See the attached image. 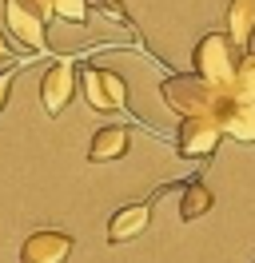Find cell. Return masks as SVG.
<instances>
[{
    "label": "cell",
    "instance_id": "obj_1",
    "mask_svg": "<svg viewBox=\"0 0 255 263\" xmlns=\"http://www.w3.org/2000/svg\"><path fill=\"white\" fill-rule=\"evenodd\" d=\"M159 96H163V104H168L179 120H195V116L220 120V112L227 108V92L211 88V84L199 80L195 72H191V76H163Z\"/></svg>",
    "mask_w": 255,
    "mask_h": 263
},
{
    "label": "cell",
    "instance_id": "obj_2",
    "mask_svg": "<svg viewBox=\"0 0 255 263\" xmlns=\"http://www.w3.org/2000/svg\"><path fill=\"white\" fill-rule=\"evenodd\" d=\"M239 60H243V52H239V44L227 32H207L204 40L195 44V52H191V68H195V76L207 80L211 88L227 92V96H231V84H235Z\"/></svg>",
    "mask_w": 255,
    "mask_h": 263
},
{
    "label": "cell",
    "instance_id": "obj_3",
    "mask_svg": "<svg viewBox=\"0 0 255 263\" xmlns=\"http://www.w3.org/2000/svg\"><path fill=\"white\" fill-rule=\"evenodd\" d=\"M4 20H8V36L24 48V56H40L48 48V20L52 12H44L40 4L28 0H4Z\"/></svg>",
    "mask_w": 255,
    "mask_h": 263
},
{
    "label": "cell",
    "instance_id": "obj_4",
    "mask_svg": "<svg viewBox=\"0 0 255 263\" xmlns=\"http://www.w3.org/2000/svg\"><path fill=\"white\" fill-rule=\"evenodd\" d=\"M80 88L92 112H124L128 108V80L116 68L104 64H88L80 68Z\"/></svg>",
    "mask_w": 255,
    "mask_h": 263
},
{
    "label": "cell",
    "instance_id": "obj_5",
    "mask_svg": "<svg viewBox=\"0 0 255 263\" xmlns=\"http://www.w3.org/2000/svg\"><path fill=\"white\" fill-rule=\"evenodd\" d=\"M227 136L220 120H207V116H195V120H179V132H175V156L179 160H199L207 164L220 140Z\"/></svg>",
    "mask_w": 255,
    "mask_h": 263
},
{
    "label": "cell",
    "instance_id": "obj_6",
    "mask_svg": "<svg viewBox=\"0 0 255 263\" xmlns=\"http://www.w3.org/2000/svg\"><path fill=\"white\" fill-rule=\"evenodd\" d=\"M76 84H80L76 60H72V56L56 60V64L44 72V80H40V104H44V112L48 116H60L64 108H68L72 92H76Z\"/></svg>",
    "mask_w": 255,
    "mask_h": 263
},
{
    "label": "cell",
    "instance_id": "obj_7",
    "mask_svg": "<svg viewBox=\"0 0 255 263\" xmlns=\"http://www.w3.org/2000/svg\"><path fill=\"white\" fill-rule=\"evenodd\" d=\"M72 247H76V239L68 231H52V228L32 231L20 243V263H68Z\"/></svg>",
    "mask_w": 255,
    "mask_h": 263
},
{
    "label": "cell",
    "instance_id": "obj_8",
    "mask_svg": "<svg viewBox=\"0 0 255 263\" xmlns=\"http://www.w3.org/2000/svg\"><path fill=\"white\" fill-rule=\"evenodd\" d=\"M148 219H152V199H136V203H128L120 212L108 219V243L120 247L128 239H136L148 231Z\"/></svg>",
    "mask_w": 255,
    "mask_h": 263
},
{
    "label": "cell",
    "instance_id": "obj_9",
    "mask_svg": "<svg viewBox=\"0 0 255 263\" xmlns=\"http://www.w3.org/2000/svg\"><path fill=\"white\" fill-rule=\"evenodd\" d=\"M128 148H132V128L124 124H108V128H100L92 136V144H88V160L92 164H116V160H124Z\"/></svg>",
    "mask_w": 255,
    "mask_h": 263
},
{
    "label": "cell",
    "instance_id": "obj_10",
    "mask_svg": "<svg viewBox=\"0 0 255 263\" xmlns=\"http://www.w3.org/2000/svg\"><path fill=\"white\" fill-rule=\"evenodd\" d=\"M220 124H223V132H227L231 140L255 144V104H243V100L227 96V108L220 112Z\"/></svg>",
    "mask_w": 255,
    "mask_h": 263
},
{
    "label": "cell",
    "instance_id": "obj_11",
    "mask_svg": "<svg viewBox=\"0 0 255 263\" xmlns=\"http://www.w3.org/2000/svg\"><path fill=\"white\" fill-rule=\"evenodd\" d=\"M223 24H227V36L235 40L239 48H247L255 36V0H227Z\"/></svg>",
    "mask_w": 255,
    "mask_h": 263
},
{
    "label": "cell",
    "instance_id": "obj_12",
    "mask_svg": "<svg viewBox=\"0 0 255 263\" xmlns=\"http://www.w3.org/2000/svg\"><path fill=\"white\" fill-rule=\"evenodd\" d=\"M179 196H184V199H179V219H184V223L204 219V215L211 212V203H215V196H211V187H207L204 180H188Z\"/></svg>",
    "mask_w": 255,
    "mask_h": 263
},
{
    "label": "cell",
    "instance_id": "obj_13",
    "mask_svg": "<svg viewBox=\"0 0 255 263\" xmlns=\"http://www.w3.org/2000/svg\"><path fill=\"white\" fill-rule=\"evenodd\" d=\"M231 100L255 104V52H243V60H239L235 84H231Z\"/></svg>",
    "mask_w": 255,
    "mask_h": 263
},
{
    "label": "cell",
    "instance_id": "obj_14",
    "mask_svg": "<svg viewBox=\"0 0 255 263\" xmlns=\"http://www.w3.org/2000/svg\"><path fill=\"white\" fill-rule=\"evenodd\" d=\"M92 8H96L104 20L120 24V28H128V32H136V24H132V16L124 12V4H120V0H92ZM136 36H140V32H136Z\"/></svg>",
    "mask_w": 255,
    "mask_h": 263
},
{
    "label": "cell",
    "instance_id": "obj_15",
    "mask_svg": "<svg viewBox=\"0 0 255 263\" xmlns=\"http://www.w3.org/2000/svg\"><path fill=\"white\" fill-rule=\"evenodd\" d=\"M88 8L92 0H56V16L68 24H88Z\"/></svg>",
    "mask_w": 255,
    "mask_h": 263
},
{
    "label": "cell",
    "instance_id": "obj_16",
    "mask_svg": "<svg viewBox=\"0 0 255 263\" xmlns=\"http://www.w3.org/2000/svg\"><path fill=\"white\" fill-rule=\"evenodd\" d=\"M16 76H20V64H8L4 72H0V112L8 108V96H12V84H16Z\"/></svg>",
    "mask_w": 255,
    "mask_h": 263
},
{
    "label": "cell",
    "instance_id": "obj_17",
    "mask_svg": "<svg viewBox=\"0 0 255 263\" xmlns=\"http://www.w3.org/2000/svg\"><path fill=\"white\" fill-rule=\"evenodd\" d=\"M12 60V44H8V36L0 32V64H8Z\"/></svg>",
    "mask_w": 255,
    "mask_h": 263
},
{
    "label": "cell",
    "instance_id": "obj_18",
    "mask_svg": "<svg viewBox=\"0 0 255 263\" xmlns=\"http://www.w3.org/2000/svg\"><path fill=\"white\" fill-rule=\"evenodd\" d=\"M28 4H40L44 12H52V16H56V0H28Z\"/></svg>",
    "mask_w": 255,
    "mask_h": 263
}]
</instances>
